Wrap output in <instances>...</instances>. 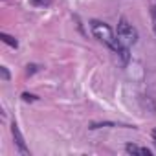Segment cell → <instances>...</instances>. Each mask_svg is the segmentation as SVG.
<instances>
[{"label": "cell", "mask_w": 156, "mask_h": 156, "mask_svg": "<svg viewBox=\"0 0 156 156\" xmlns=\"http://www.w3.org/2000/svg\"><path fill=\"white\" fill-rule=\"evenodd\" d=\"M90 28H92V33H94V37H96L98 41L105 42V44H107L110 50H114L123 61H129V50H127V46L114 35V31L110 30L108 24H105V22H101V20H92V22H90Z\"/></svg>", "instance_id": "obj_1"}, {"label": "cell", "mask_w": 156, "mask_h": 156, "mask_svg": "<svg viewBox=\"0 0 156 156\" xmlns=\"http://www.w3.org/2000/svg\"><path fill=\"white\" fill-rule=\"evenodd\" d=\"M116 33H118V39H119L125 46L134 44V42L138 41V31H136V28H134L129 20H125V19H121V20L118 22Z\"/></svg>", "instance_id": "obj_2"}, {"label": "cell", "mask_w": 156, "mask_h": 156, "mask_svg": "<svg viewBox=\"0 0 156 156\" xmlns=\"http://www.w3.org/2000/svg\"><path fill=\"white\" fill-rule=\"evenodd\" d=\"M11 134H13V140H15V143H17L19 151H20L22 154H28L30 151L26 149V143H24V136L20 134V129H19V125H17V123H13V125H11Z\"/></svg>", "instance_id": "obj_3"}, {"label": "cell", "mask_w": 156, "mask_h": 156, "mask_svg": "<svg viewBox=\"0 0 156 156\" xmlns=\"http://www.w3.org/2000/svg\"><path fill=\"white\" fill-rule=\"evenodd\" d=\"M125 149H127V152H130V154H136V156H151V151H149V149H145V147H140V145H134V143H129Z\"/></svg>", "instance_id": "obj_4"}, {"label": "cell", "mask_w": 156, "mask_h": 156, "mask_svg": "<svg viewBox=\"0 0 156 156\" xmlns=\"http://www.w3.org/2000/svg\"><path fill=\"white\" fill-rule=\"evenodd\" d=\"M0 39H2L6 44H9L11 48H17V46H19L17 39H13V37H11V35H8V33H0Z\"/></svg>", "instance_id": "obj_5"}, {"label": "cell", "mask_w": 156, "mask_h": 156, "mask_svg": "<svg viewBox=\"0 0 156 156\" xmlns=\"http://www.w3.org/2000/svg\"><path fill=\"white\" fill-rule=\"evenodd\" d=\"M30 2H31L33 6H37V8H44V6L50 4V0H30Z\"/></svg>", "instance_id": "obj_6"}, {"label": "cell", "mask_w": 156, "mask_h": 156, "mask_svg": "<svg viewBox=\"0 0 156 156\" xmlns=\"http://www.w3.org/2000/svg\"><path fill=\"white\" fill-rule=\"evenodd\" d=\"M0 73H2V79L4 81H9V72H8L6 66H0Z\"/></svg>", "instance_id": "obj_7"}, {"label": "cell", "mask_w": 156, "mask_h": 156, "mask_svg": "<svg viewBox=\"0 0 156 156\" xmlns=\"http://www.w3.org/2000/svg\"><path fill=\"white\" fill-rule=\"evenodd\" d=\"M22 99L24 101H37V98L33 94H22Z\"/></svg>", "instance_id": "obj_8"}, {"label": "cell", "mask_w": 156, "mask_h": 156, "mask_svg": "<svg viewBox=\"0 0 156 156\" xmlns=\"http://www.w3.org/2000/svg\"><path fill=\"white\" fill-rule=\"evenodd\" d=\"M152 138H154V143H156V127H154V130H152Z\"/></svg>", "instance_id": "obj_9"}, {"label": "cell", "mask_w": 156, "mask_h": 156, "mask_svg": "<svg viewBox=\"0 0 156 156\" xmlns=\"http://www.w3.org/2000/svg\"><path fill=\"white\" fill-rule=\"evenodd\" d=\"M152 17L156 19V8H152Z\"/></svg>", "instance_id": "obj_10"}, {"label": "cell", "mask_w": 156, "mask_h": 156, "mask_svg": "<svg viewBox=\"0 0 156 156\" xmlns=\"http://www.w3.org/2000/svg\"><path fill=\"white\" fill-rule=\"evenodd\" d=\"M154 33H156V26H154Z\"/></svg>", "instance_id": "obj_11"}]
</instances>
